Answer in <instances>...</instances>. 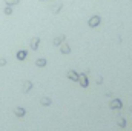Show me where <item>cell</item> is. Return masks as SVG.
<instances>
[{"label": "cell", "instance_id": "1", "mask_svg": "<svg viewBox=\"0 0 132 131\" xmlns=\"http://www.w3.org/2000/svg\"><path fill=\"white\" fill-rule=\"evenodd\" d=\"M78 82H80V85H81V86H85V88L89 85V83H88V77H86V76H83V74H80V76H78Z\"/></svg>", "mask_w": 132, "mask_h": 131}, {"label": "cell", "instance_id": "2", "mask_svg": "<svg viewBox=\"0 0 132 131\" xmlns=\"http://www.w3.org/2000/svg\"><path fill=\"white\" fill-rule=\"evenodd\" d=\"M25 113H26V111H25V108H22V106H17V108L14 110V114H15L17 117H23Z\"/></svg>", "mask_w": 132, "mask_h": 131}, {"label": "cell", "instance_id": "3", "mask_svg": "<svg viewBox=\"0 0 132 131\" xmlns=\"http://www.w3.org/2000/svg\"><path fill=\"white\" fill-rule=\"evenodd\" d=\"M98 23H100V17H98V16L91 17V20H89V26H92V28H94V26H97Z\"/></svg>", "mask_w": 132, "mask_h": 131}, {"label": "cell", "instance_id": "4", "mask_svg": "<svg viewBox=\"0 0 132 131\" xmlns=\"http://www.w3.org/2000/svg\"><path fill=\"white\" fill-rule=\"evenodd\" d=\"M111 108H112V110H118V108H121V100H118V99L112 100V102H111Z\"/></svg>", "mask_w": 132, "mask_h": 131}, {"label": "cell", "instance_id": "5", "mask_svg": "<svg viewBox=\"0 0 132 131\" xmlns=\"http://www.w3.org/2000/svg\"><path fill=\"white\" fill-rule=\"evenodd\" d=\"M38 43H40V39L38 37H34L31 40V49H37L38 48Z\"/></svg>", "mask_w": 132, "mask_h": 131}, {"label": "cell", "instance_id": "6", "mask_svg": "<svg viewBox=\"0 0 132 131\" xmlns=\"http://www.w3.org/2000/svg\"><path fill=\"white\" fill-rule=\"evenodd\" d=\"M25 85H23V93H28L31 88H32V83L29 82V80H26V82H23Z\"/></svg>", "mask_w": 132, "mask_h": 131}, {"label": "cell", "instance_id": "7", "mask_svg": "<svg viewBox=\"0 0 132 131\" xmlns=\"http://www.w3.org/2000/svg\"><path fill=\"white\" fill-rule=\"evenodd\" d=\"M68 77L72 79V80H78V74H77L75 71H69V72H68Z\"/></svg>", "mask_w": 132, "mask_h": 131}, {"label": "cell", "instance_id": "8", "mask_svg": "<svg viewBox=\"0 0 132 131\" xmlns=\"http://www.w3.org/2000/svg\"><path fill=\"white\" fill-rule=\"evenodd\" d=\"M25 57H26V51H19L17 53V59L19 60H25Z\"/></svg>", "mask_w": 132, "mask_h": 131}, {"label": "cell", "instance_id": "9", "mask_svg": "<svg viewBox=\"0 0 132 131\" xmlns=\"http://www.w3.org/2000/svg\"><path fill=\"white\" fill-rule=\"evenodd\" d=\"M35 65H37V66H45V65H46V59H37Z\"/></svg>", "mask_w": 132, "mask_h": 131}, {"label": "cell", "instance_id": "10", "mask_svg": "<svg viewBox=\"0 0 132 131\" xmlns=\"http://www.w3.org/2000/svg\"><path fill=\"white\" fill-rule=\"evenodd\" d=\"M69 51H71V48H69V45H62V53H63V54H68V53H69Z\"/></svg>", "mask_w": 132, "mask_h": 131}, {"label": "cell", "instance_id": "11", "mask_svg": "<svg viewBox=\"0 0 132 131\" xmlns=\"http://www.w3.org/2000/svg\"><path fill=\"white\" fill-rule=\"evenodd\" d=\"M63 40H65V35H62V37H57V39H54V45H60Z\"/></svg>", "mask_w": 132, "mask_h": 131}, {"label": "cell", "instance_id": "12", "mask_svg": "<svg viewBox=\"0 0 132 131\" xmlns=\"http://www.w3.org/2000/svg\"><path fill=\"white\" fill-rule=\"evenodd\" d=\"M20 0H5V3L8 5V6H12V5H17Z\"/></svg>", "mask_w": 132, "mask_h": 131}, {"label": "cell", "instance_id": "13", "mask_svg": "<svg viewBox=\"0 0 132 131\" xmlns=\"http://www.w3.org/2000/svg\"><path fill=\"white\" fill-rule=\"evenodd\" d=\"M5 14H6V16H11V14H12V8L6 5V8H5Z\"/></svg>", "mask_w": 132, "mask_h": 131}, {"label": "cell", "instance_id": "14", "mask_svg": "<svg viewBox=\"0 0 132 131\" xmlns=\"http://www.w3.org/2000/svg\"><path fill=\"white\" fill-rule=\"evenodd\" d=\"M42 105H45V106H46V105H51V100H49V99H42Z\"/></svg>", "mask_w": 132, "mask_h": 131}, {"label": "cell", "instance_id": "15", "mask_svg": "<svg viewBox=\"0 0 132 131\" xmlns=\"http://www.w3.org/2000/svg\"><path fill=\"white\" fill-rule=\"evenodd\" d=\"M118 125H120V127H126V122H125V119H118Z\"/></svg>", "mask_w": 132, "mask_h": 131}, {"label": "cell", "instance_id": "16", "mask_svg": "<svg viewBox=\"0 0 132 131\" xmlns=\"http://www.w3.org/2000/svg\"><path fill=\"white\" fill-rule=\"evenodd\" d=\"M6 65V60L5 59H0V66H5Z\"/></svg>", "mask_w": 132, "mask_h": 131}, {"label": "cell", "instance_id": "17", "mask_svg": "<svg viewBox=\"0 0 132 131\" xmlns=\"http://www.w3.org/2000/svg\"><path fill=\"white\" fill-rule=\"evenodd\" d=\"M60 8H62V5H59V6H55V8H54V12H57V11H59Z\"/></svg>", "mask_w": 132, "mask_h": 131}]
</instances>
